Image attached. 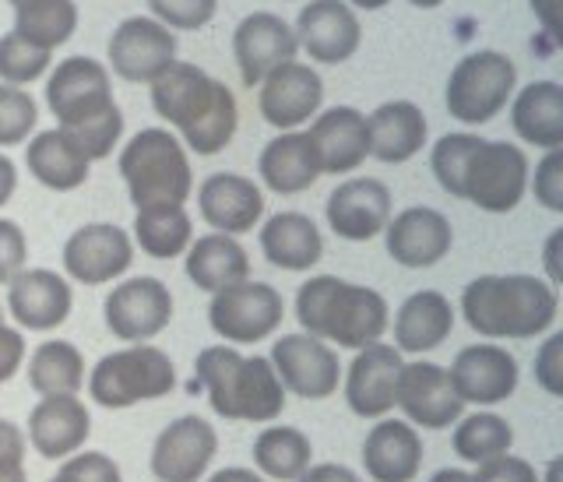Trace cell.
<instances>
[{"mask_svg":"<svg viewBox=\"0 0 563 482\" xmlns=\"http://www.w3.org/2000/svg\"><path fill=\"white\" fill-rule=\"evenodd\" d=\"M296 32L286 25V18L272 11L246 14L233 32V57L246 88L261 85L275 67L296 61Z\"/></svg>","mask_w":563,"mask_h":482,"instance_id":"7402d4cb","label":"cell"},{"mask_svg":"<svg viewBox=\"0 0 563 482\" xmlns=\"http://www.w3.org/2000/svg\"><path fill=\"white\" fill-rule=\"evenodd\" d=\"M25 451H29V440L22 426L11 419H0V482H29Z\"/></svg>","mask_w":563,"mask_h":482,"instance_id":"f6af8a7d","label":"cell"},{"mask_svg":"<svg viewBox=\"0 0 563 482\" xmlns=\"http://www.w3.org/2000/svg\"><path fill=\"white\" fill-rule=\"evenodd\" d=\"M369 131V158L387 166H401L422 152L430 138V123L422 110L409 99H391L380 102L374 113L366 117Z\"/></svg>","mask_w":563,"mask_h":482,"instance_id":"f1b7e54d","label":"cell"},{"mask_svg":"<svg viewBox=\"0 0 563 482\" xmlns=\"http://www.w3.org/2000/svg\"><path fill=\"white\" fill-rule=\"evenodd\" d=\"M462 314L489 342H528L556 325L560 293L536 275H479L465 285Z\"/></svg>","mask_w":563,"mask_h":482,"instance_id":"3957f363","label":"cell"},{"mask_svg":"<svg viewBox=\"0 0 563 482\" xmlns=\"http://www.w3.org/2000/svg\"><path fill=\"white\" fill-rule=\"evenodd\" d=\"M88 398L102 408H131L141 402H158L176 387V366L158 346H123L106 352L88 370Z\"/></svg>","mask_w":563,"mask_h":482,"instance_id":"52a82bcc","label":"cell"},{"mask_svg":"<svg viewBox=\"0 0 563 482\" xmlns=\"http://www.w3.org/2000/svg\"><path fill=\"white\" fill-rule=\"evenodd\" d=\"M539 482H560V458H553L550 465H545V475H539Z\"/></svg>","mask_w":563,"mask_h":482,"instance_id":"94428289","label":"cell"},{"mask_svg":"<svg viewBox=\"0 0 563 482\" xmlns=\"http://www.w3.org/2000/svg\"><path fill=\"white\" fill-rule=\"evenodd\" d=\"M307 138L321 158V173H356L369 158L366 117L356 106H331V110L317 113Z\"/></svg>","mask_w":563,"mask_h":482,"instance_id":"4316f807","label":"cell"},{"mask_svg":"<svg viewBox=\"0 0 563 482\" xmlns=\"http://www.w3.org/2000/svg\"><path fill=\"white\" fill-rule=\"evenodd\" d=\"M532 11H536V18L542 22V29L550 32L553 40H560V35H563V22H560L563 0H532Z\"/></svg>","mask_w":563,"mask_h":482,"instance_id":"db71d44e","label":"cell"},{"mask_svg":"<svg viewBox=\"0 0 563 482\" xmlns=\"http://www.w3.org/2000/svg\"><path fill=\"white\" fill-rule=\"evenodd\" d=\"M85 355L75 342L53 338V342H40L29 355V387L40 398L46 395H78L85 387Z\"/></svg>","mask_w":563,"mask_h":482,"instance_id":"d590c367","label":"cell"},{"mask_svg":"<svg viewBox=\"0 0 563 482\" xmlns=\"http://www.w3.org/2000/svg\"><path fill=\"white\" fill-rule=\"evenodd\" d=\"M152 106L180 131L184 145L198 155H219L240 128V106L233 88L211 78L198 64L176 61L152 81Z\"/></svg>","mask_w":563,"mask_h":482,"instance_id":"7a4b0ae2","label":"cell"},{"mask_svg":"<svg viewBox=\"0 0 563 482\" xmlns=\"http://www.w3.org/2000/svg\"><path fill=\"white\" fill-rule=\"evenodd\" d=\"M75 307V293L64 275L49 267H25L8 282V314L22 331L60 328Z\"/></svg>","mask_w":563,"mask_h":482,"instance_id":"cb8c5ba5","label":"cell"},{"mask_svg":"<svg viewBox=\"0 0 563 482\" xmlns=\"http://www.w3.org/2000/svg\"><path fill=\"white\" fill-rule=\"evenodd\" d=\"M219 454L216 426L201 416L173 419L152 443V475L158 482H201Z\"/></svg>","mask_w":563,"mask_h":482,"instance_id":"9a60e30c","label":"cell"},{"mask_svg":"<svg viewBox=\"0 0 563 482\" xmlns=\"http://www.w3.org/2000/svg\"><path fill=\"white\" fill-rule=\"evenodd\" d=\"M70 141H75V149L88 158V163H99V158L113 155V149L120 145L123 138V113L120 106H113L110 113L102 117H92L78 123V128H60Z\"/></svg>","mask_w":563,"mask_h":482,"instance_id":"7bdbcfd3","label":"cell"},{"mask_svg":"<svg viewBox=\"0 0 563 482\" xmlns=\"http://www.w3.org/2000/svg\"><path fill=\"white\" fill-rule=\"evenodd\" d=\"M268 363L275 370V377L282 381V387L307 402H324L342 384L339 352L328 342H321V338L303 335V331L275 338Z\"/></svg>","mask_w":563,"mask_h":482,"instance_id":"30bf717a","label":"cell"},{"mask_svg":"<svg viewBox=\"0 0 563 482\" xmlns=\"http://www.w3.org/2000/svg\"><path fill=\"white\" fill-rule=\"evenodd\" d=\"M409 4H416V8H422V11H433V8L444 4V0H409Z\"/></svg>","mask_w":563,"mask_h":482,"instance_id":"6125c7cd","label":"cell"},{"mask_svg":"<svg viewBox=\"0 0 563 482\" xmlns=\"http://www.w3.org/2000/svg\"><path fill=\"white\" fill-rule=\"evenodd\" d=\"M134 243L141 254L155 261L184 258L187 247L194 243V222L187 208H148L134 216Z\"/></svg>","mask_w":563,"mask_h":482,"instance_id":"f35d334b","label":"cell"},{"mask_svg":"<svg viewBox=\"0 0 563 482\" xmlns=\"http://www.w3.org/2000/svg\"><path fill=\"white\" fill-rule=\"evenodd\" d=\"M64 272L81 285H110L134 264V240L120 226H81L64 243Z\"/></svg>","mask_w":563,"mask_h":482,"instance_id":"ac0fdd59","label":"cell"},{"mask_svg":"<svg viewBox=\"0 0 563 482\" xmlns=\"http://www.w3.org/2000/svg\"><path fill=\"white\" fill-rule=\"evenodd\" d=\"M208 482H268V479L257 475L254 469H240V465H233V469H219Z\"/></svg>","mask_w":563,"mask_h":482,"instance_id":"6f0895ef","label":"cell"},{"mask_svg":"<svg viewBox=\"0 0 563 482\" xmlns=\"http://www.w3.org/2000/svg\"><path fill=\"white\" fill-rule=\"evenodd\" d=\"M92 437V413L78 395H46L29 413L25 440L46 461H64L85 448Z\"/></svg>","mask_w":563,"mask_h":482,"instance_id":"603a6c76","label":"cell"},{"mask_svg":"<svg viewBox=\"0 0 563 482\" xmlns=\"http://www.w3.org/2000/svg\"><path fill=\"white\" fill-rule=\"evenodd\" d=\"M532 194L542 208L563 211V149L542 155V163L536 166V176H532Z\"/></svg>","mask_w":563,"mask_h":482,"instance_id":"bcb514c9","label":"cell"},{"mask_svg":"<svg viewBox=\"0 0 563 482\" xmlns=\"http://www.w3.org/2000/svg\"><path fill=\"white\" fill-rule=\"evenodd\" d=\"M472 482H539V472L532 461H525L518 454H500L475 465Z\"/></svg>","mask_w":563,"mask_h":482,"instance_id":"f907efd6","label":"cell"},{"mask_svg":"<svg viewBox=\"0 0 563 482\" xmlns=\"http://www.w3.org/2000/svg\"><path fill=\"white\" fill-rule=\"evenodd\" d=\"M510 128L536 149H563V88L556 81H532L510 102Z\"/></svg>","mask_w":563,"mask_h":482,"instance_id":"d6a6232c","label":"cell"},{"mask_svg":"<svg viewBox=\"0 0 563 482\" xmlns=\"http://www.w3.org/2000/svg\"><path fill=\"white\" fill-rule=\"evenodd\" d=\"M430 166L451 198H462L489 216L515 211L532 176L525 149L479 134H444L430 152Z\"/></svg>","mask_w":563,"mask_h":482,"instance_id":"6da1fadb","label":"cell"},{"mask_svg":"<svg viewBox=\"0 0 563 482\" xmlns=\"http://www.w3.org/2000/svg\"><path fill=\"white\" fill-rule=\"evenodd\" d=\"M296 482H363L349 465H334V461H324V465H310Z\"/></svg>","mask_w":563,"mask_h":482,"instance_id":"f5cc1de1","label":"cell"},{"mask_svg":"<svg viewBox=\"0 0 563 482\" xmlns=\"http://www.w3.org/2000/svg\"><path fill=\"white\" fill-rule=\"evenodd\" d=\"M451 387L457 391V398L465 405H500L518 391L521 370L518 360L497 342H475L465 346L454 355V363L448 370Z\"/></svg>","mask_w":563,"mask_h":482,"instance_id":"e0dca14e","label":"cell"},{"mask_svg":"<svg viewBox=\"0 0 563 482\" xmlns=\"http://www.w3.org/2000/svg\"><path fill=\"white\" fill-rule=\"evenodd\" d=\"M14 190H18V169H14L11 158L0 152V208L14 198Z\"/></svg>","mask_w":563,"mask_h":482,"instance_id":"9f6ffc18","label":"cell"},{"mask_svg":"<svg viewBox=\"0 0 563 482\" xmlns=\"http://www.w3.org/2000/svg\"><path fill=\"white\" fill-rule=\"evenodd\" d=\"M454 454L468 461V465H483L489 458L510 454L515 448V430L510 423L497 413H472L454 423Z\"/></svg>","mask_w":563,"mask_h":482,"instance_id":"ab89813d","label":"cell"},{"mask_svg":"<svg viewBox=\"0 0 563 482\" xmlns=\"http://www.w3.org/2000/svg\"><path fill=\"white\" fill-rule=\"evenodd\" d=\"M422 454V437L405 419H377L363 440V469L369 482H416Z\"/></svg>","mask_w":563,"mask_h":482,"instance_id":"83f0119b","label":"cell"},{"mask_svg":"<svg viewBox=\"0 0 563 482\" xmlns=\"http://www.w3.org/2000/svg\"><path fill=\"white\" fill-rule=\"evenodd\" d=\"M430 482H472V472H465V469H440V472H433Z\"/></svg>","mask_w":563,"mask_h":482,"instance_id":"680465c9","label":"cell"},{"mask_svg":"<svg viewBox=\"0 0 563 482\" xmlns=\"http://www.w3.org/2000/svg\"><path fill=\"white\" fill-rule=\"evenodd\" d=\"M78 29L75 0H25L14 8V32L43 53L64 46Z\"/></svg>","mask_w":563,"mask_h":482,"instance_id":"74e56055","label":"cell"},{"mask_svg":"<svg viewBox=\"0 0 563 482\" xmlns=\"http://www.w3.org/2000/svg\"><path fill=\"white\" fill-rule=\"evenodd\" d=\"M363 25L345 0H310L296 18V43L317 64H345L360 50Z\"/></svg>","mask_w":563,"mask_h":482,"instance_id":"d4e9b609","label":"cell"},{"mask_svg":"<svg viewBox=\"0 0 563 482\" xmlns=\"http://www.w3.org/2000/svg\"><path fill=\"white\" fill-rule=\"evenodd\" d=\"M391 190L377 176H352L342 180L328 194L324 216L334 237H342L349 243H366L384 233V226L391 222Z\"/></svg>","mask_w":563,"mask_h":482,"instance_id":"d6986e66","label":"cell"},{"mask_svg":"<svg viewBox=\"0 0 563 482\" xmlns=\"http://www.w3.org/2000/svg\"><path fill=\"white\" fill-rule=\"evenodd\" d=\"M110 67L113 75L134 85H152L176 64V35L158 25L155 18H123L110 35Z\"/></svg>","mask_w":563,"mask_h":482,"instance_id":"5bb4252c","label":"cell"},{"mask_svg":"<svg viewBox=\"0 0 563 482\" xmlns=\"http://www.w3.org/2000/svg\"><path fill=\"white\" fill-rule=\"evenodd\" d=\"M106 328L113 338L131 346H145L158 338L173 320V293L163 278L155 275H137L113 285V293L102 303Z\"/></svg>","mask_w":563,"mask_h":482,"instance_id":"8fae6325","label":"cell"},{"mask_svg":"<svg viewBox=\"0 0 563 482\" xmlns=\"http://www.w3.org/2000/svg\"><path fill=\"white\" fill-rule=\"evenodd\" d=\"M286 317V299L268 282H236L211 293L208 325L225 346H254L272 338Z\"/></svg>","mask_w":563,"mask_h":482,"instance_id":"9c48e42d","label":"cell"},{"mask_svg":"<svg viewBox=\"0 0 563 482\" xmlns=\"http://www.w3.org/2000/svg\"><path fill=\"white\" fill-rule=\"evenodd\" d=\"M11 4H14V8H18V4H25V0H11Z\"/></svg>","mask_w":563,"mask_h":482,"instance_id":"03108f58","label":"cell"},{"mask_svg":"<svg viewBox=\"0 0 563 482\" xmlns=\"http://www.w3.org/2000/svg\"><path fill=\"white\" fill-rule=\"evenodd\" d=\"M198 211L216 233L243 237L264 219V194L243 173H211L198 187Z\"/></svg>","mask_w":563,"mask_h":482,"instance_id":"484cf974","label":"cell"},{"mask_svg":"<svg viewBox=\"0 0 563 482\" xmlns=\"http://www.w3.org/2000/svg\"><path fill=\"white\" fill-rule=\"evenodd\" d=\"M120 176L137 211L184 208L194 190V173L184 141L166 128L137 131L120 152Z\"/></svg>","mask_w":563,"mask_h":482,"instance_id":"8992f818","label":"cell"},{"mask_svg":"<svg viewBox=\"0 0 563 482\" xmlns=\"http://www.w3.org/2000/svg\"><path fill=\"white\" fill-rule=\"evenodd\" d=\"M536 384L550 398H563V331L545 335L542 349L536 352Z\"/></svg>","mask_w":563,"mask_h":482,"instance_id":"c3c4849f","label":"cell"},{"mask_svg":"<svg viewBox=\"0 0 563 482\" xmlns=\"http://www.w3.org/2000/svg\"><path fill=\"white\" fill-rule=\"evenodd\" d=\"M148 8L158 25L194 32V29H205L211 18H216L219 0H148Z\"/></svg>","mask_w":563,"mask_h":482,"instance_id":"ee69618b","label":"cell"},{"mask_svg":"<svg viewBox=\"0 0 563 482\" xmlns=\"http://www.w3.org/2000/svg\"><path fill=\"white\" fill-rule=\"evenodd\" d=\"M257 173L275 194H303L321 180V158L307 131H282L261 149Z\"/></svg>","mask_w":563,"mask_h":482,"instance_id":"f546056e","label":"cell"},{"mask_svg":"<svg viewBox=\"0 0 563 482\" xmlns=\"http://www.w3.org/2000/svg\"><path fill=\"white\" fill-rule=\"evenodd\" d=\"M387 254L401 267H433L440 264L454 247V229L444 211L430 205H412L391 216L384 226Z\"/></svg>","mask_w":563,"mask_h":482,"instance_id":"44dd1931","label":"cell"},{"mask_svg":"<svg viewBox=\"0 0 563 482\" xmlns=\"http://www.w3.org/2000/svg\"><path fill=\"white\" fill-rule=\"evenodd\" d=\"M46 482H70V479H67L64 472H57V475H53V479H46Z\"/></svg>","mask_w":563,"mask_h":482,"instance_id":"be15d7a7","label":"cell"},{"mask_svg":"<svg viewBox=\"0 0 563 482\" xmlns=\"http://www.w3.org/2000/svg\"><path fill=\"white\" fill-rule=\"evenodd\" d=\"M46 106L57 117V128H78L85 120L110 113L117 106L110 67L92 57L60 61L46 81Z\"/></svg>","mask_w":563,"mask_h":482,"instance_id":"7c38bea8","label":"cell"},{"mask_svg":"<svg viewBox=\"0 0 563 482\" xmlns=\"http://www.w3.org/2000/svg\"><path fill=\"white\" fill-rule=\"evenodd\" d=\"M25 261H29L25 229L11 219H0V285H8L18 272H25Z\"/></svg>","mask_w":563,"mask_h":482,"instance_id":"681fc988","label":"cell"},{"mask_svg":"<svg viewBox=\"0 0 563 482\" xmlns=\"http://www.w3.org/2000/svg\"><path fill=\"white\" fill-rule=\"evenodd\" d=\"M515 88H518L515 61L504 57L497 50H479L454 64L444 102L454 120L483 128V123L497 120L507 110Z\"/></svg>","mask_w":563,"mask_h":482,"instance_id":"ba28073f","label":"cell"},{"mask_svg":"<svg viewBox=\"0 0 563 482\" xmlns=\"http://www.w3.org/2000/svg\"><path fill=\"white\" fill-rule=\"evenodd\" d=\"M395 408L405 413L409 426H422V430H451V426L462 419L465 402L457 398V391L451 387L448 366L430 363V360H416L405 363L398 373V395Z\"/></svg>","mask_w":563,"mask_h":482,"instance_id":"4fadbf2b","label":"cell"},{"mask_svg":"<svg viewBox=\"0 0 563 482\" xmlns=\"http://www.w3.org/2000/svg\"><path fill=\"white\" fill-rule=\"evenodd\" d=\"M187 278L205 293H219L225 285L251 278V258L236 237L208 233L187 247Z\"/></svg>","mask_w":563,"mask_h":482,"instance_id":"e575fe53","label":"cell"},{"mask_svg":"<svg viewBox=\"0 0 563 482\" xmlns=\"http://www.w3.org/2000/svg\"><path fill=\"white\" fill-rule=\"evenodd\" d=\"M405 360L391 342H374L356 352V360L342 366L345 405L360 419H387L395 413L398 373Z\"/></svg>","mask_w":563,"mask_h":482,"instance_id":"2e32d148","label":"cell"},{"mask_svg":"<svg viewBox=\"0 0 563 482\" xmlns=\"http://www.w3.org/2000/svg\"><path fill=\"white\" fill-rule=\"evenodd\" d=\"M261 250L282 272H310L324 258V237L303 211H278L261 226Z\"/></svg>","mask_w":563,"mask_h":482,"instance_id":"1f68e13d","label":"cell"},{"mask_svg":"<svg viewBox=\"0 0 563 482\" xmlns=\"http://www.w3.org/2000/svg\"><path fill=\"white\" fill-rule=\"evenodd\" d=\"M25 355H29V346H25L22 328L0 325V384L18 377V370L25 366Z\"/></svg>","mask_w":563,"mask_h":482,"instance_id":"816d5d0a","label":"cell"},{"mask_svg":"<svg viewBox=\"0 0 563 482\" xmlns=\"http://www.w3.org/2000/svg\"><path fill=\"white\" fill-rule=\"evenodd\" d=\"M324 81L310 64L289 61L275 67L268 78L257 85V110L278 131H296L299 123L321 113Z\"/></svg>","mask_w":563,"mask_h":482,"instance_id":"ffe728a7","label":"cell"},{"mask_svg":"<svg viewBox=\"0 0 563 482\" xmlns=\"http://www.w3.org/2000/svg\"><path fill=\"white\" fill-rule=\"evenodd\" d=\"M60 472L70 482H123L120 465L110 454H102V451H85V454L78 451V454H70V458H64Z\"/></svg>","mask_w":563,"mask_h":482,"instance_id":"7dc6e473","label":"cell"},{"mask_svg":"<svg viewBox=\"0 0 563 482\" xmlns=\"http://www.w3.org/2000/svg\"><path fill=\"white\" fill-rule=\"evenodd\" d=\"M49 67V53L29 46L18 32L0 35V81L4 85H32L35 78H43Z\"/></svg>","mask_w":563,"mask_h":482,"instance_id":"60d3db41","label":"cell"},{"mask_svg":"<svg viewBox=\"0 0 563 482\" xmlns=\"http://www.w3.org/2000/svg\"><path fill=\"white\" fill-rule=\"evenodd\" d=\"M208 391L211 413L233 423H275L286 408V387L275 377L268 355H243L236 346H208L194 360Z\"/></svg>","mask_w":563,"mask_h":482,"instance_id":"5b68a950","label":"cell"},{"mask_svg":"<svg viewBox=\"0 0 563 482\" xmlns=\"http://www.w3.org/2000/svg\"><path fill=\"white\" fill-rule=\"evenodd\" d=\"M349 8H360V11H380V8H387L391 0H345Z\"/></svg>","mask_w":563,"mask_h":482,"instance_id":"91938a15","label":"cell"},{"mask_svg":"<svg viewBox=\"0 0 563 482\" xmlns=\"http://www.w3.org/2000/svg\"><path fill=\"white\" fill-rule=\"evenodd\" d=\"M25 166L29 173L40 180L43 187L57 190V194H67V190H78L88 184V169L92 163L75 149V141H70L60 128L53 131H40L35 138H29L25 145Z\"/></svg>","mask_w":563,"mask_h":482,"instance_id":"836d02e7","label":"cell"},{"mask_svg":"<svg viewBox=\"0 0 563 482\" xmlns=\"http://www.w3.org/2000/svg\"><path fill=\"white\" fill-rule=\"evenodd\" d=\"M560 243H563V229H556V233L545 240V250H542V264H545V282L556 285L563 282V267H560Z\"/></svg>","mask_w":563,"mask_h":482,"instance_id":"11a10c76","label":"cell"},{"mask_svg":"<svg viewBox=\"0 0 563 482\" xmlns=\"http://www.w3.org/2000/svg\"><path fill=\"white\" fill-rule=\"evenodd\" d=\"M35 123H40V106L25 88L0 85V149L25 145Z\"/></svg>","mask_w":563,"mask_h":482,"instance_id":"b9f144b4","label":"cell"},{"mask_svg":"<svg viewBox=\"0 0 563 482\" xmlns=\"http://www.w3.org/2000/svg\"><path fill=\"white\" fill-rule=\"evenodd\" d=\"M454 331V307L444 293L419 289L395 314V349L405 355H422L440 349Z\"/></svg>","mask_w":563,"mask_h":482,"instance_id":"4dcf8cb0","label":"cell"},{"mask_svg":"<svg viewBox=\"0 0 563 482\" xmlns=\"http://www.w3.org/2000/svg\"><path fill=\"white\" fill-rule=\"evenodd\" d=\"M313 443L296 426H264L254 437V465L268 482H296L310 469Z\"/></svg>","mask_w":563,"mask_h":482,"instance_id":"8d00e7d4","label":"cell"},{"mask_svg":"<svg viewBox=\"0 0 563 482\" xmlns=\"http://www.w3.org/2000/svg\"><path fill=\"white\" fill-rule=\"evenodd\" d=\"M296 317L303 335L356 352L380 342L387 325H391L387 299L377 289L345 282L339 275H313L299 285Z\"/></svg>","mask_w":563,"mask_h":482,"instance_id":"277c9868","label":"cell"},{"mask_svg":"<svg viewBox=\"0 0 563 482\" xmlns=\"http://www.w3.org/2000/svg\"><path fill=\"white\" fill-rule=\"evenodd\" d=\"M0 325H4V307H0Z\"/></svg>","mask_w":563,"mask_h":482,"instance_id":"e7e4bbea","label":"cell"}]
</instances>
